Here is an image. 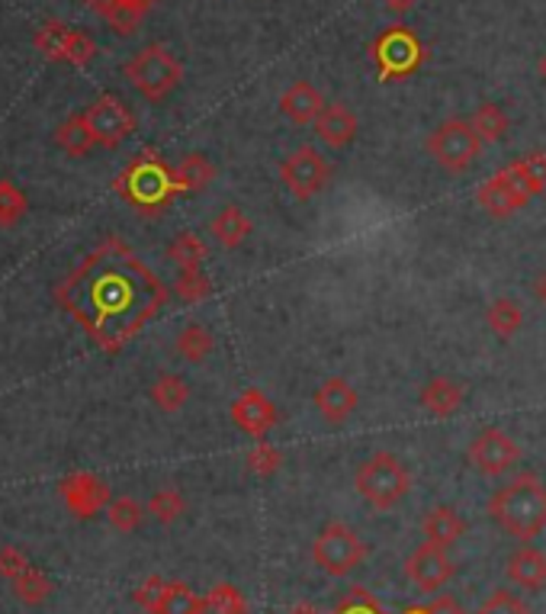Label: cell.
<instances>
[{
  "label": "cell",
  "instance_id": "38",
  "mask_svg": "<svg viewBox=\"0 0 546 614\" xmlns=\"http://www.w3.org/2000/svg\"><path fill=\"white\" fill-rule=\"evenodd\" d=\"M158 614H200V595L186 582H168Z\"/></svg>",
  "mask_w": 546,
  "mask_h": 614
},
{
  "label": "cell",
  "instance_id": "15",
  "mask_svg": "<svg viewBox=\"0 0 546 614\" xmlns=\"http://www.w3.org/2000/svg\"><path fill=\"white\" fill-rule=\"evenodd\" d=\"M232 422L238 424L245 434L264 441V438L274 431V424H277V406H274L260 389H245V392L232 402Z\"/></svg>",
  "mask_w": 546,
  "mask_h": 614
},
{
  "label": "cell",
  "instance_id": "44",
  "mask_svg": "<svg viewBox=\"0 0 546 614\" xmlns=\"http://www.w3.org/2000/svg\"><path fill=\"white\" fill-rule=\"evenodd\" d=\"M26 567H30V560H26L23 550H17V547H3L0 550V577L17 579Z\"/></svg>",
  "mask_w": 546,
  "mask_h": 614
},
{
  "label": "cell",
  "instance_id": "40",
  "mask_svg": "<svg viewBox=\"0 0 546 614\" xmlns=\"http://www.w3.org/2000/svg\"><path fill=\"white\" fill-rule=\"evenodd\" d=\"M142 17H146V13H139V10H132V7H126V3L116 0V7L109 10L104 20H107V26L116 36H132V33L139 30Z\"/></svg>",
  "mask_w": 546,
  "mask_h": 614
},
{
  "label": "cell",
  "instance_id": "51",
  "mask_svg": "<svg viewBox=\"0 0 546 614\" xmlns=\"http://www.w3.org/2000/svg\"><path fill=\"white\" fill-rule=\"evenodd\" d=\"M402 614H431V612H428V605H418V608H405Z\"/></svg>",
  "mask_w": 546,
  "mask_h": 614
},
{
  "label": "cell",
  "instance_id": "4",
  "mask_svg": "<svg viewBox=\"0 0 546 614\" xmlns=\"http://www.w3.org/2000/svg\"><path fill=\"white\" fill-rule=\"evenodd\" d=\"M354 489L376 511H389L411 493V473H408V466L396 454L376 451L373 457H366L361 463V470L354 476Z\"/></svg>",
  "mask_w": 546,
  "mask_h": 614
},
{
  "label": "cell",
  "instance_id": "30",
  "mask_svg": "<svg viewBox=\"0 0 546 614\" xmlns=\"http://www.w3.org/2000/svg\"><path fill=\"white\" fill-rule=\"evenodd\" d=\"M485 322H489V328L499 338H511L524 325V309L517 306L511 297H499V300H492L489 309H485Z\"/></svg>",
  "mask_w": 546,
  "mask_h": 614
},
{
  "label": "cell",
  "instance_id": "12",
  "mask_svg": "<svg viewBox=\"0 0 546 614\" xmlns=\"http://www.w3.org/2000/svg\"><path fill=\"white\" fill-rule=\"evenodd\" d=\"M457 573L453 560L447 557V547H437L425 540L408 560H405V577L411 579L421 592H440Z\"/></svg>",
  "mask_w": 546,
  "mask_h": 614
},
{
  "label": "cell",
  "instance_id": "39",
  "mask_svg": "<svg viewBox=\"0 0 546 614\" xmlns=\"http://www.w3.org/2000/svg\"><path fill=\"white\" fill-rule=\"evenodd\" d=\"M245 463H248V473H255V476H274L283 466V451L274 448L270 441H257L255 448L248 451Z\"/></svg>",
  "mask_w": 546,
  "mask_h": 614
},
{
  "label": "cell",
  "instance_id": "34",
  "mask_svg": "<svg viewBox=\"0 0 546 614\" xmlns=\"http://www.w3.org/2000/svg\"><path fill=\"white\" fill-rule=\"evenodd\" d=\"M107 518L116 531L132 535V531L142 528V521H146V508L132 499V496H119V499H113L107 505Z\"/></svg>",
  "mask_w": 546,
  "mask_h": 614
},
{
  "label": "cell",
  "instance_id": "22",
  "mask_svg": "<svg viewBox=\"0 0 546 614\" xmlns=\"http://www.w3.org/2000/svg\"><path fill=\"white\" fill-rule=\"evenodd\" d=\"M210 231H213V238L222 248L232 251V248L245 245V238L251 235V219L242 213V206H225L216 219L210 223Z\"/></svg>",
  "mask_w": 546,
  "mask_h": 614
},
{
  "label": "cell",
  "instance_id": "16",
  "mask_svg": "<svg viewBox=\"0 0 546 614\" xmlns=\"http://www.w3.org/2000/svg\"><path fill=\"white\" fill-rule=\"evenodd\" d=\"M315 409L328 424H344L357 412V392L341 377H331L315 389Z\"/></svg>",
  "mask_w": 546,
  "mask_h": 614
},
{
  "label": "cell",
  "instance_id": "32",
  "mask_svg": "<svg viewBox=\"0 0 546 614\" xmlns=\"http://www.w3.org/2000/svg\"><path fill=\"white\" fill-rule=\"evenodd\" d=\"M13 595L23 602V605H42L49 595H52V579L45 577L39 567H26L20 577L13 579Z\"/></svg>",
  "mask_w": 546,
  "mask_h": 614
},
{
  "label": "cell",
  "instance_id": "41",
  "mask_svg": "<svg viewBox=\"0 0 546 614\" xmlns=\"http://www.w3.org/2000/svg\"><path fill=\"white\" fill-rule=\"evenodd\" d=\"M334 614H386L383 612V605L366 592V589H351L341 602H338V608H334Z\"/></svg>",
  "mask_w": 546,
  "mask_h": 614
},
{
  "label": "cell",
  "instance_id": "21",
  "mask_svg": "<svg viewBox=\"0 0 546 614\" xmlns=\"http://www.w3.org/2000/svg\"><path fill=\"white\" fill-rule=\"evenodd\" d=\"M421 531H425V538L431 540V543H437V547H450V543H457V540L463 538L467 525H463V518L457 515V508L437 505V508H431V511L425 515Z\"/></svg>",
  "mask_w": 546,
  "mask_h": 614
},
{
  "label": "cell",
  "instance_id": "19",
  "mask_svg": "<svg viewBox=\"0 0 546 614\" xmlns=\"http://www.w3.org/2000/svg\"><path fill=\"white\" fill-rule=\"evenodd\" d=\"M463 399H467V389L450 377H437L431 384H425L421 396H418L421 409L435 419H450L463 406Z\"/></svg>",
  "mask_w": 546,
  "mask_h": 614
},
{
  "label": "cell",
  "instance_id": "6",
  "mask_svg": "<svg viewBox=\"0 0 546 614\" xmlns=\"http://www.w3.org/2000/svg\"><path fill=\"white\" fill-rule=\"evenodd\" d=\"M479 152H482V139L475 136L473 122L463 116H450V119L437 122L435 132L428 136V154L435 158L437 168H443L450 174L470 171Z\"/></svg>",
  "mask_w": 546,
  "mask_h": 614
},
{
  "label": "cell",
  "instance_id": "35",
  "mask_svg": "<svg viewBox=\"0 0 546 614\" xmlns=\"http://www.w3.org/2000/svg\"><path fill=\"white\" fill-rule=\"evenodd\" d=\"M26 209H30L26 193L20 191L13 181H0V226H3V229L17 226V223L26 216Z\"/></svg>",
  "mask_w": 546,
  "mask_h": 614
},
{
  "label": "cell",
  "instance_id": "11",
  "mask_svg": "<svg viewBox=\"0 0 546 614\" xmlns=\"http://www.w3.org/2000/svg\"><path fill=\"white\" fill-rule=\"evenodd\" d=\"M467 457H470V463H473L482 476H505L508 470H514L521 463L524 454H521L517 441L511 438L508 431L485 428V431H479L473 438Z\"/></svg>",
  "mask_w": 546,
  "mask_h": 614
},
{
  "label": "cell",
  "instance_id": "27",
  "mask_svg": "<svg viewBox=\"0 0 546 614\" xmlns=\"http://www.w3.org/2000/svg\"><path fill=\"white\" fill-rule=\"evenodd\" d=\"M178 354H181L183 360H190V364H203L210 354H213V347H216V338H213V332L206 328V325H200V322H190V325H183L181 335H178Z\"/></svg>",
  "mask_w": 546,
  "mask_h": 614
},
{
  "label": "cell",
  "instance_id": "5",
  "mask_svg": "<svg viewBox=\"0 0 546 614\" xmlns=\"http://www.w3.org/2000/svg\"><path fill=\"white\" fill-rule=\"evenodd\" d=\"M122 75L129 77V84H132L146 100L158 104V100H164V97L183 80V65L178 62V55H174L168 45L154 42V45H146L136 58L126 62Z\"/></svg>",
  "mask_w": 546,
  "mask_h": 614
},
{
  "label": "cell",
  "instance_id": "49",
  "mask_svg": "<svg viewBox=\"0 0 546 614\" xmlns=\"http://www.w3.org/2000/svg\"><path fill=\"white\" fill-rule=\"evenodd\" d=\"M534 297H537V300H540V303L546 306V270L540 273V277H537V280H534Z\"/></svg>",
  "mask_w": 546,
  "mask_h": 614
},
{
  "label": "cell",
  "instance_id": "47",
  "mask_svg": "<svg viewBox=\"0 0 546 614\" xmlns=\"http://www.w3.org/2000/svg\"><path fill=\"white\" fill-rule=\"evenodd\" d=\"M84 7H90L94 13H100V17H107L109 10L116 7V0H84Z\"/></svg>",
  "mask_w": 546,
  "mask_h": 614
},
{
  "label": "cell",
  "instance_id": "45",
  "mask_svg": "<svg viewBox=\"0 0 546 614\" xmlns=\"http://www.w3.org/2000/svg\"><path fill=\"white\" fill-rule=\"evenodd\" d=\"M428 612L431 614H467L463 612V605L453 599V595H437L428 602Z\"/></svg>",
  "mask_w": 546,
  "mask_h": 614
},
{
  "label": "cell",
  "instance_id": "20",
  "mask_svg": "<svg viewBox=\"0 0 546 614\" xmlns=\"http://www.w3.org/2000/svg\"><path fill=\"white\" fill-rule=\"evenodd\" d=\"M505 573L521 589H544L546 585V553L537 547H517L508 557Z\"/></svg>",
  "mask_w": 546,
  "mask_h": 614
},
{
  "label": "cell",
  "instance_id": "9",
  "mask_svg": "<svg viewBox=\"0 0 546 614\" xmlns=\"http://www.w3.org/2000/svg\"><path fill=\"white\" fill-rule=\"evenodd\" d=\"M84 119H87V126H90L97 146H104V149H119V146L136 132V116H132V110H129L119 97H113V94L97 97V100L84 110Z\"/></svg>",
  "mask_w": 546,
  "mask_h": 614
},
{
  "label": "cell",
  "instance_id": "14",
  "mask_svg": "<svg viewBox=\"0 0 546 614\" xmlns=\"http://www.w3.org/2000/svg\"><path fill=\"white\" fill-rule=\"evenodd\" d=\"M62 499L74 511V518H94L113 502L109 499V486L94 473H72L62 483Z\"/></svg>",
  "mask_w": 546,
  "mask_h": 614
},
{
  "label": "cell",
  "instance_id": "13",
  "mask_svg": "<svg viewBox=\"0 0 546 614\" xmlns=\"http://www.w3.org/2000/svg\"><path fill=\"white\" fill-rule=\"evenodd\" d=\"M475 200H479L482 213L492 216V219H508V216H514L517 209H524V206L531 203V196L517 187V181L511 177L505 168H502L499 174H492V177L475 191Z\"/></svg>",
  "mask_w": 546,
  "mask_h": 614
},
{
  "label": "cell",
  "instance_id": "24",
  "mask_svg": "<svg viewBox=\"0 0 546 614\" xmlns=\"http://www.w3.org/2000/svg\"><path fill=\"white\" fill-rule=\"evenodd\" d=\"M55 146L65 154H72V158H84V154L97 146V139H94V132H90L84 114L68 116V119L55 129Z\"/></svg>",
  "mask_w": 546,
  "mask_h": 614
},
{
  "label": "cell",
  "instance_id": "31",
  "mask_svg": "<svg viewBox=\"0 0 546 614\" xmlns=\"http://www.w3.org/2000/svg\"><path fill=\"white\" fill-rule=\"evenodd\" d=\"M190 399V386L178 374H161L154 384H151V402L161 409V412H181Z\"/></svg>",
  "mask_w": 546,
  "mask_h": 614
},
{
  "label": "cell",
  "instance_id": "33",
  "mask_svg": "<svg viewBox=\"0 0 546 614\" xmlns=\"http://www.w3.org/2000/svg\"><path fill=\"white\" fill-rule=\"evenodd\" d=\"M168 258H171L181 270H200L203 268V261H206V245H203L200 235L183 231V235H178V238L171 241Z\"/></svg>",
  "mask_w": 546,
  "mask_h": 614
},
{
  "label": "cell",
  "instance_id": "36",
  "mask_svg": "<svg viewBox=\"0 0 546 614\" xmlns=\"http://www.w3.org/2000/svg\"><path fill=\"white\" fill-rule=\"evenodd\" d=\"M183 511H186V499H183L178 489H158L151 499H148V515L154 518V521H161V525H174L178 518H181Z\"/></svg>",
  "mask_w": 546,
  "mask_h": 614
},
{
  "label": "cell",
  "instance_id": "18",
  "mask_svg": "<svg viewBox=\"0 0 546 614\" xmlns=\"http://www.w3.org/2000/svg\"><path fill=\"white\" fill-rule=\"evenodd\" d=\"M325 97H322V90L319 87H312L309 80H296L287 87V94L280 97V114L292 119L296 126H309V122H315L322 110H325Z\"/></svg>",
  "mask_w": 546,
  "mask_h": 614
},
{
  "label": "cell",
  "instance_id": "8",
  "mask_svg": "<svg viewBox=\"0 0 546 614\" xmlns=\"http://www.w3.org/2000/svg\"><path fill=\"white\" fill-rule=\"evenodd\" d=\"M312 560L328 577H347L366 560V543L347 525L328 521L312 543Z\"/></svg>",
  "mask_w": 546,
  "mask_h": 614
},
{
  "label": "cell",
  "instance_id": "25",
  "mask_svg": "<svg viewBox=\"0 0 546 614\" xmlns=\"http://www.w3.org/2000/svg\"><path fill=\"white\" fill-rule=\"evenodd\" d=\"M505 171L517 181V187L527 196H537V193L546 191V152L524 154V158L511 161Z\"/></svg>",
  "mask_w": 546,
  "mask_h": 614
},
{
  "label": "cell",
  "instance_id": "46",
  "mask_svg": "<svg viewBox=\"0 0 546 614\" xmlns=\"http://www.w3.org/2000/svg\"><path fill=\"white\" fill-rule=\"evenodd\" d=\"M415 3H418V0H383V7H386L389 13H408Z\"/></svg>",
  "mask_w": 546,
  "mask_h": 614
},
{
  "label": "cell",
  "instance_id": "42",
  "mask_svg": "<svg viewBox=\"0 0 546 614\" xmlns=\"http://www.w3.org/2000/svg\"><path fill=\"white\" fill-rule=\"evenodd\" d=\"M164 592H168V582L161 577H148L139 589H136V605L139 608H146L148 614H158L161 612V602H164Z\"/></svg>",
  "mask_w": 546,
  "mask_h": 614
},
{
  "label": "cell",
  "instance_id": "23",
  "mask_svg": "<svg viewBox=\"0 0 546 614\" xmlns=\"http://www.w3.org/2000/svg\"><path fill=\"white\" fill-rule=\"evenodd\" d=\"M174 181H178L181 193L206 191V187L216 181V164H213L206 154L200 152L186 154L181 164L174 168Z\"/></svg>",
  "mask_w": 546,
  "mask_h": 614
},
{
  "label": "cell",
  "instance_id": "29",
  "mask_svg": "<svg viewBox=\"0 0 546 614\" xmlns=\"http://www.w3.org/2000/svg\"><path fill=\"white\" fill-rule=\"evenodd\" d=\"M200 614H248V602L242 589L232 582H218L206 595H200Z\"/></svg>",
  "mask_w": 546,
  "mask_h": 614
},
{
  "label": "cell",
  "instance_id": "52",
  "mask_svg": "<svg viewBox=\"0 0 546 614\" xmlns=\"http://www.w3.org/2000/svg\"><path fill=\"white\" fill-rule=\"evenodd\" d=\"M537 72H540V77H544V80H546V55H544V58H540V65H537Z\"/></svg>",
  "mask_w": 546,
  "mask_h": 614
},
{
  "label": "cell",
  "instance_id": "2",
  "mask_svg": "<svg viewBox=\"0 0 546 614\" xmlns=\"http://www.w3.org/2000/svg\"><path fill=\"white\" fill-rule=\"evenodd\" d=\"M489 515L517 540H534L546 531V486L534 473H521L489 499Z\"/></svg>",
  "mask_w": 546,
  "mask_h": 614
},
{
  "label": "cell",
  "instance_id": "28",
  "mask_svg": "<svg viewBox=\"0 0 546 614\" xmlns=\"http://www.w3.org/2000/svg\"><path fill=\"white\" fill-rule=\"evenodd\" d=\"M470 122H473L475 136L482 139V146H495V142H502L511 129L508 114H505L499 104H482V107L470 116Z\"/></svg>",
  "mask_w": 546,
  "mask_h": 614
},
{
  "label": "cell",
  "instance_id": "43",
  "mask_svg": "<svg viewBox=\"0 0 546 614\" xmlns=\"http://www.w3.org/2000/svg\"><path fill=\"white\" fill-rule=\"evenodd\" d=\"M475 614H531V608H527L514 592L499 589V592H492V595L479 605V612Z\"/></svg>",
  "mask_w": 546,
  "mask_h": 614
},
{
  "label": "cell",
  "instance_id": "48",
  "mask_svg": "<svg viewBox=\"0 0 546 614\" xmlns=\"http://www.w3.org/2000/svg\"><path fill=\"white\" fill-rule=\"evenodd\" d=\"M119 3H126V7H132V10H139V13H148L158 0H119Z\"/></svg>",
  "mask_w": 546,
  "mask_h": 614
},
{
  "label": "cell",
  "instance_id": "10",
  "mask_svg": "<svg viewBox=\"0 0 546 614\" xmlns=\"http://www.w3.org/2000/svg\"><path fill=\"white\" fill-rule=\"evenodd\" d=\"M280 181L296 200H312L325 191L331 181V168L312 146H302L280 164Z\"/></svg>",
  "mask_w": 546,
  "mask_h": 614
},
{
  "label": "cell",
  "instance_id": "26",
  "mask_svg": "<svg viewBox=\"0 0 546 614\" xmlns=\"http://www.w3.org/2000/svg\"><path fill=\"white\" fill-rule=\"evenodd\" d=\"M72 39H74V30H68L65 23H58V20H45L42 26L36 30V49L42 52V58H49V62H68V49H72Z\"/></svg>",
  "mask_w": 546,
  "mask_h": 614
},
{
  "label": "cell",
  "instance_id": "17",
  "mask_svg": "<svg viewBox=\"0 0 546 614\" xmlns=\"http://www.w3.org/2000/svg\"><path fill=\"white\" fill-rule=\"evenodd\" d=\"M357 129H361L357 116L344 104H328L322 116L315 119V136L325 142L328 149H347L357 139Z\"/></svg>",
  "mask_w": 546,
  "mask_h": 614
},
{
  "label": "cell",
  "instance_id": "50",
  "mask_svg": "<svg viewBox=\"0 0 546 614\" xmlns=\"http://www.w3.org/2000/svg\"><path fill=\"white\" fill-rule=\"evenodd\" d=\"M290 614H319V612H315L312 605H296V608H292Z\"/></svg>",
  "mask_w": 546,
  "mask_h": 614
},
{
  "label": "cell",
  "instance_id": "1",
  "mask_svg": "<svg viewBox=\"0 0 546 614\" xmlns=\"http://www.w3.org/2000/svg\"><path fill=\"white\" fill-rule=\"evenodd\" d=\"M52 297L94 345L116 354L164 309L168 287L119 235H109Z\"/></svg>",
  "mask_w": 546,
  "mask_h": 614
},
{
  "label": "cell",
  "instance_id": "7",
  "mask_svg": "<svg viewBox=\"0 0 546 614\" xmlns=\"http://www.w3.org/2000/svg\"><path fill=\"white\" fill-rule=\"evenodd\" d=\"M370 52H373L376 72L383 80H405L408 75H415L428 58L425 42L405 26H389L386 33H379L373 39Z\"/></svg>",
  "mask_w": 546,
  "mask_h": 614
},
{
  "label": "cell",
  "instance_id": "37",
  "mask_svg": "<svg viewBox=\"0 0 546 614\" xmlns=\"http://www.w3.org/2000/svg\"><path fill=\"white\" fill-rule=\"evenodd\" d=\"M174 293L183 303H203L213 293V280L203 270H181L174 280Z\"/></svg>",
  "mask_w": 546,
  "mask_h": 614
},
{
  "label": "cell",
  "instance_id": "3",
  "mask_svg": "<svg viewBox=\"0 0 546 614\" xmlns=\"http://www.w3.org/2000/svg\"><path fill=\"white\" fill-rule=\"evenodd\" d=\"M113 191L126 196L139 213L154 216L171 203L174 193H181V187L174 181V168H168L154 149H146L113 181Z\"/></svg>",
  "mask_w": 546,
  "mask_h": 614
}]
</instances>
